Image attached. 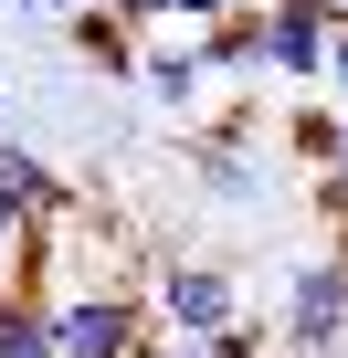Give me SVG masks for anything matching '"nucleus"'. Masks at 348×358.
I'll return each instance as SVG.
<instances>
[{"instance_id": "obj_4", "label": "nucleus", "mask_w": 348, "mask_h": 358, "mask_svg": "<svg viewBox=\"0 0 348 358\" xmlns=\"http://www.w3.org/2000/svg\"><path fill=\"white\" fill-rule=\"evenodd\" d=\"M201 64H211L222 85H274V64H264V0H243V11L201 22Z\"/></svg>"}, {"instance_id": "obj_2", "label": "nucleus", "mask_w": 348, "mask_h": 358, "mask_svg": "<svg viewBox=\"0 0 348 358\" xmlns=\"http://www.w3.org/2000/svg\"><path fill=\"white\" fill-rule=\"evenodd\" d=\"M148 316H158V337H211L243 316V295L222 264H148Z\"/></svg>"}, {"instance_id": "obj_9", "label": "nucleus", "mask_w": 348, "mask_h": 358, "mask_svg": "<svg viewBox=\"0 0 348 358\" xmlns=\"http://www.w3.org/2000/svg\"><path fill=\"white\" fill-rule=\"evenodd\" d=\"M285 137H295V158H306V169H327V148H337V106H295V127H285Z\"/></svg>"}, {"instance_id": "obj_17", "label": "nucleus", "mask_w": 348, "mask_h": 358, "mask_svg": "<svg viewBox=\"0 0 348 358\" xmlns=\"http://www.w3.org/2000/svg\"><path fill=\"white\" fill-rule=\"evenodd\" d=\"M22 11H43V22H64V11H85V0H22Z\"/></svg>"}, {"instance_id": "obj_6", "label": "nucleus", "mask_w": 348, "mask_h": 358, "mask_svg": "<svg viewBox=\"0 0 348 358\" xmlns=\"http://www.w3.org/2000/svg\"><path fill=\"white\" fill-rule=\"evenodd\" d=\"M0 190H11L32 222H64L74 211V179L53 169V158H32V148H11V137H0Z\"/></svg>"}, {"instance_id": "obj_3", "label": "nucleus", "mask_w": 348, "mask_h": 358, "mask_svg": "<svg viewBox=\"0 0 348 358\" xmlns=\"http://www.w3.org/2000/svg\"><path fill=\"white\" fill-rule=\"evenodd\" d=\"M327 32H337L327 0H264V64H274V85H316L327 74Z\"/></svg>"}, {"instance_id": "obj_12", "label": "nucleus", "mask_w": 348, "mask_h": 358, "mask_svg": "<svg viewBox=\"0 0 348 358\" xmlns=\"http://www.w3.org/2000/svg\"><path fill=\"white\" fill-rule=\"evenodd\" d=\"M22 243H32V211H22L11 190H0V274H11V264H22Z\"/></svg>"}, {"instance_id": "obj_19", "label": "nucleus", "mask_w": 348, "mask_h": 358, "mask_svg": "<svg viewBox=\"0 0 348 358\" xmlns=\"http://www.w3.org/2000/svg\"><path fill=\"white\" fill-rule=\"evenodd\" d=\"M327 11H337V22H348V0H327Z\"/></svg>"}, {"instance_id": "obj_7", "label": "nucleus", "mask_w": 348, "mask_h": 358, "mask_svg": "<svg viewBox=\"0 0 348 358\" xmlns=\"http://www.w3.org/2000/svg\"><path fill=\"white\" fill-rule=\"evenodd\" d=\"M64 22H74V53H85L95 74H137V32L106 11V0H85V11H64Z\"/></svg>"}, {"instance_id": "obj_1", "label": "nucleus", "mask_w": 348, "mask_h": 358, "mask_svg": "<svg viewBox=\"0 0 348 358\" xmlns=\"http://www.w3.org/2000/svg\"><path fill=\"white\" fill-rule=\"evenodd\" d=\"M285 358H348V243L295 264V285H285Z\"/></svg>"}, {"instance_id": "obj_10", "label": "nucleus", "mask_w": 348, "mask_h": 358, "mask_svg": "<svg viewBox=\"0 0 348 358\" xmlns=\"http://www.w3.org/2000/svg\"><path fill=\"white\" fill-rule=\"evenodd\" d=\"M180 348H190V358H264V327H243V316H232V327H211V337H180Z\"/></svg>"}, {"instance_id": "obj_13", "label": "nucleus", "mask_w": 348, "mask_h": 358, "mask_svg": "<svg viewBox=\"0 0 348 358\" xmlns=\"http://www.w3.org/2000/svg\"><path fill=\"white\" fill-rule=\"evenodd\" d=\"M316 179H327V211H348V116H337V148H327V169H316Z\"/></svg>"}, {"instance_id": "obj_15", "label": "nucleus", "mask_w": 348, "mask_h": 358, "mask_svg": "<svg viewBox=\"0 0 348 358\" xmlns=\"http://www.w3.org/2000/svg\"><path fill=\"white\" fill-rule=\"evenodd\" d=\"M106 11H116L127 32H158V22H169V0H106Z\"/></svg>"}, {"instance_id": "obj_16", "label": "nucleus", "mask_w": 348, "mask_h": 358, "mask_svg": "<svg viewBox=\"0 0 348 358\" xmlns=\"http://www.w3.org/2000/svg\"><path fill=\"white\" fill-rule=\"evenodd\" d=\"M137 358H190V348H180V337H158V327H148V337H137Z\"/></svg>"}, {"instance_id": "obj_14", "label": "nucleus", "mask_w": 348, "mask_h": 358, "mask_svg": "<svg viewBox=\"0 0 348 358\" xmlns=\"http://www.w3.org/2000/svg\"><path fill=\"white\" fill-rule=\"evenodd\" d=\"M222 11H243V0H169V22H180V32H201V22H222Z\"/></svg>"}, {"instance_id": "obj_18", "label": "nucleus", "mask_w": 348, "mask_h": 358, "mask_svg": "<svg viewBox=\"0 0 348 358\" xmlns=\"http://www.w3.org/2000/svg\"><path fill=\"white\" fill-rule=\"evenodd\" d=\"M0 358H53V337H43V348H0Z\"/></svg>"}, {"instance_id": "obj_5", "label": "nucleus", "mask_w": 348, "mask_h": 358, "mask_svg": "<svg viewBox=\"0 0 348 358\" xmlns=\"http://www.w3.org/2000/svg\"><path fill=\"white\" fill-rule=\"evenodd\" d=\"M201 85H211V64H201V32H180V43H137V95L148 106H201Z\"/></svg>"}, {"instance_id": "obj_8", "label": "nucleus", "mask_w": 348, "mask_h": 358, "mask_svg": "<svg viewBox=\"0 0 348 358\" xmlns=\"http://www.w3.org/2000/svg\"><path fill=\"white\" fill-rule=\"evenodd\" d=\"M190 158H201V190H211L222 211H243V201H253V158H243V148H211V137H201Z\"/></svg>"}, {"instance_id": "obj_11", "label": "nucleus", "mask_w": 348, "mask_h": 358, "mask_svg": "<svg viewBox=\"0 0 348 358\" xmlns=\"http://www.w3.org/2000/svg\"><path fill=\"white\" fill-rule=\"evenodd\" d=\"M316 95H327V106H337V116H348V22H337V32H327V74H316Z\"/></svg>"}]
</instances>
